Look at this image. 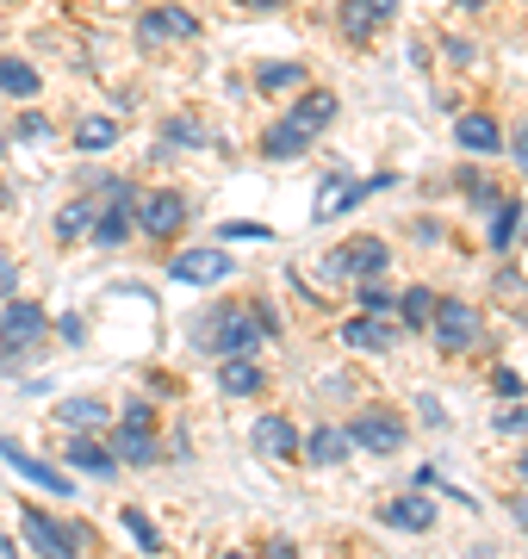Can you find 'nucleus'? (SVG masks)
<instances>
[{
	"mask_svg": "<svg viewBox=\"0 0 528 559\" xmlns=\"http://www.w3.org/2000/svg\"><path fill=\"white\" fill-rule=\"evenodd\" d=\"M193 342H200L205 355H262V318L255 311H243V305H212L205 311V323L193 330Z\"/></svg>",
	"mask_w": 528,
	"mask_h": 559,
	"instance_id": "obj_1",
	"label": "nucleus"
},
{
	"mask_svg": "<svg viewBox=\"0 0 528 559\" xmlns=\"http://www.w3.org/2000/svg\"><path fill=\"white\" fill-rule=\"evenodd\" d=\"M44 330H50L44 305H32V299H7V311H0V367L13 373V367H20V360L44 342Z\"/></svg>",
	"mask_w": 528,
	"mask_h": 559,
	"instance_id": "obj_2",
	"label": "nucleus"
},
{
	"mask_svg": "<svg viewBox=\"0 0 528 559\" xmlns=\"http://www.w3.org/2000/svg\"><path fill=\"white\" fill-rule=\"evenodd\" d=\"M429 336H435L442 355H467V348H479V336H485V318H479V305H467V299H435Z\"/></svg>",
	"mask_w": 528,
	"mask_h": 559,
	"instance_id": "obj_3",
	"label": "nucleus"
},
{
	"mask_svg": "<svg viewBox=\"0 0 528 559\" xmlns=\"http://www.w3.org/2000/svg\"><path fill=\"white\" fill-rule=\"evenodd\" d=\"M20 535H25L32 554H50V559H75L87 547V528H62V522H50L44 510H25Z\"/></svg>",
	"mask_w": 528,
	"mask_h": 559,
	"instance_id": "obj_4",
	"label": "nucleus"
},
{
	"mask_svg": "<svg viewBox=\"0 0 528 559\" xmlns=\"http://www.w3.org/2000/svg\"><path fill=\"white\" fill-rule=\"evenodd\" d=\"M187 212H193V205L181 200V193H143L137 205H131V218H137V230L143 237H181V224H187Z\"/></svg>",
	"mask_w": 528,
	"mask_h": 559,
	"instance_id": "obj_5",
	"label": "nucleus"
},
{
	"mask_svg": "<svg viewBox=\"0 0 528 559\" xmlns=\"http://www.w3.org/2000/svg\"><path fill=\"white\" fill-rule=\"evenodd\" d=\"M386 267H392V249L380 237H355L329 255V274H343V280H373V274H386Z\"/></svg>",
	"mask_w": 528,
	"mask_h": 559,
	"instance_id": "obj_6",
	"label": "nucleus"
},
{
	"mask_svg": "<svg viewBox=\"0 0 528 559\" xmlns=\"http://www.w3.org/2000/svg\"><path fill=\"white\" fill-rule=\"evenodd\" d=\"M386 187H392V175H373V180H324V187H317V205H311V218L329 224L336 212L361 205L367 193H386Z\"/></svg>",
	"mask_w": 528,
	"mask_h": 559,
	"instance_id": "obj_7",
	"label": "nucleus"
},
{
	"mask_svg": "<svg viewBox=\"0 0 528 559\" xmlns=\"http://www.w3.org/2000/svg\"><path fill=\"white\" fill-rule=\"evenodd\" d=\"M168 274L187 280V286H218V280L237 274V255H224V249H187V255L168 261Z\"/></svg>",
	"mask_w": 528,
	"mask_h": 559,
	"instance_id": "obj_8",
	"label": "nucleus"
},
{
	"mask_svg": "<svg viewBox=\"0 0 528 559\" xmlns=\"http://www.w3.org/2000/svg\"><path fill=\"white\" fill-rule=\"evenodd\" d=\"M348 441L367 448V454H398L405 448V423L386 417V411H361V417L348 423Z\"/></svg>",
	"mask_w": 528,
	"mask_h": 559,
	"instance_id": "obj_9",
	"label": "nucleus"
},
{
	"mask_svg": "<svg viewBox=\"0 0 528 559\" xmlns=\"http://www.w3.org/2000/svg\"><path fill=\"white\" fill-rule=\"evenodd\" d=\"M249 448H255L262 460H299L305 436H299L286 417H255V429H249Z\"/></svg>",
	"mask_w": 528,
	"mask_h": 559,
	"instance_id": "obj_10",
	"label": "nucleus"
},
{
	"mask_svg": "<svg viewBox=\"0 0 528 559\" xmlns=\"http://www.w3.org/2000/svg\"><path fill=\"white\" fill-rule=\"evenodd\" d=\"M112 460H119V466H156L163 448L149 436V423H119V429H112Z\"/></svg>",
	"mask_w": 528,
	"mask_h": 559,
	"instance_id": "obj_11",
	"label": "nucleus"
},
{
	"mask_svg": "<svg viewBox=\"0 0 528 559\" xmlns=\"http://www.w3.org/2000/svg\"><path fill=\"white\" fill-rule=\"evenodd\" d=\"M380 522H386V528H405V535H423V528H435V503H429L423 491H410V498L380 503Z\"/></svg>",
	"mask_w": 528,
	"mask_h": 559,
	"instance_id": "obj_12",
	"label": "nucleus"
},
{
	"mask_svg": "<svg viewBox=\"0 0 528 559\" xmlns=\"http://www.w3.org/2000/svg\"><path fill=\"white\" fill-rule=\"evenodd\" d=\"M137 38H143V44H163V38H200V20H193L187 7H156V13H143Z\"/></svg>",
	"mask_w": 528,
	"mask_h": 559,
	"instance_id": "obj_13",
	"label": "nucleus"
},
{
	"mask_svg": "<svg viewBox=\"0 0 528 559\" xmlns=\"http://www.w3.org/2000/svg\"><path fill=\"white\" fill-rule=\"evenodd\" d=\"M0 460H7L13 473H25L32 485H44V491H57V498H69V479H62L57 466H44V460H32V454H25V448H20L13 436H0Z\"/></svg>",
	"mask_w": 528,
	"mask_h": 559,
	"instance_id": "obj_14",
	"label": "nucleus"
},
{
	"mask_svg": "<svg viewBox=\"0 0 528 559\" xmlns=\"http://www.w3.org/2000/svg\"><path fill=\"white\" fill-rule=\"evenodd\" d=\"M343 342L348 348H373V355H392L398 348V323H380L373 311H361V318L343 323Z\"/></svg>",
	"mask_w": 528,
	"mask_h": 559,
	"instance_id": "obj_15",
	"label": "nucleus"
},
{
	"mask_svg": "<svg viewBox=\"0 0 528 559\" xmlns=\"http://www.w3.org/2000/svg\"><path fill=\"white\" fill-rule=\"evenodd\" d=\"M69 466H75V473H94V479H112V473H119L112 448H106V441H94L87 429H82L75 441H69Z\"/></svg>",
	"mask_w": 528,
	"mask_h": 559,
	"instance_id": "obj_16",
	"label": "nucleus"
},
{
	"mask_svg": "<svg viewBox=\"0 0 528 559\" xmlns=\"http://www.w3.org/2000/svg\"><path fill=\"white\" fill-rule=\"evenodd\" d=\"M454 138H460V150H472V156H497V150H504V131H497V119H485V112H467V119L454 124Z\"/></svg>",
	"mask_w": 528,
	"mask_h": 559,
	"instance_id": "obj_17",
	"label": "nucleus"
},
{
	"mask_svg": "<svg viewBox=\"0 0 528 559\" xmlns=\"http://www.w3.org/2000/svg\"><path fill=\"white\" fill-rule=\"evenodd\" d=\"M218 385L230 392V399H255V392H262V367H255L249 355H224Z\"/></svg>",
	"mask_w": 528,
	"mask_h": 559,
	"instance_id": "obj_18",
	"label": "nucleus"
},
{
	"mask_svg": "<svg viewBox=\"0 0 528 559\" xmlns=\"http://www.w3.org/2000/svg\"><path fill=\"white\" fill-rule=\"evenodd\" d=\"M305 150H311V131H299L292 119H280V124L262 138V156H267V162H299Z\"/></svg>",
	"mask_w": 528,
	"mask_h": 559,
	"instance_id": "obj_19",
	"label": "nucleus"
},
{
	"mask_svg": "<svg viewBox=\"0 0 528 559\" xmlns=\"http://www.w3.org/2000/svg\"><path fill=\"white\" fill-rule=\"evenodd\" d=\"M348 448H355V441H348V429L324 423V429H311V436H305V448H299V454L317 460V466H336V460H348Z\"/></svg>",
	"mask_w": 528,
	"mask_h": 559,
	"instance_id": "obj_20",
	"label": "nucleus"
},
{
	"mask_svg": "<svg viewBox=\"0 0 528 559\" xmlns=\"http://www.w3.org/2000/svg\"><path fill=\"white\" fill-rule=\"evenodd\" d=\"M286 119L299 124V131H311V138H317V131H324V124L336 119V94H324V87H311V94H305L299 106H292Z\"/></svg>",
	"mask_w": 528,
	"mask_h": 559,
	"instance_id": "obj_21",
	"label": "nucleus"
},
{
	"mask_svg": "<svg viewBox=\"0 0 528 559\" xmlns=\"http://www.w3.org/2000/svg\"><path fill=\"white\" fill-rule=\"evenodd\" d=\"M44 81H38V69L25 57H0V94H13V100H32Z\"/></svg>",
	"mask_w": 528,
	"mask_h": 559,
	"instance_id": "obj_22",
	"label": "nucleus"
},
{
	"mask_svg": "<svg viewBox=\"0 0 528 559\" xmlns=\"http://www.w3.org/2000/svg\"><path fill=\"white\" fill-rule=\"evenodd\" d=\"M516 230H523V200H491V249L497 255L516 242Z\"/></svg>",
	"mask_w": 528,
	"mask_h": 559,
	"instance_id": "obj_23",
	"label": "nucleus"
},
{
	"mask_svg": "<svg viewBox=\"0 0 528 559\" xmlns=\"http://www.w3.org/2000/svg\"><path fill=\"white\" fill-rule=\"evenodd\" d=\"M57 417L69 423V429H106L112 411H106L100 399H69V404H57Z\"/></svg>",
	"mask_w": 528,
	"mask_h": 559,
	"instance_id": "obj_24",
	"label": "nucleus"
},
{
	"mask_svg": "<svg viewBox=\"0 0 528 559\" xmlns=\"http://www.w3.org/2000/svg\"><path fill=\"white\" fill-rule=\"evenodd\" d=\"M112 143H119V124L112 119H82L75 124V150H87V156H94V150H112Z\"/></svg>",
	"mask_w": 528,
	"mask_h": 559,
	"instance_id": "obj_25",
	"label": "nucleus"
},
{
	"mask_svg": "<svg viewBox=\"0 0 528 559\" xmlns=\"http://www.w3.org/2000/svg\"><path fill=\"white\" fill-rule=\"evenodd\" d=\"M398 318H405L410 330H429V318H435V293H429V286H410L405 299H398Z\"/></svg>",
	"mask_w": 528,
	"mask_h": 559,
	"instance_id": "obj_26",
	"label": "nucleus"
},
{
	"mask_svg": "<svg viewBox=\"0 0 528 559\" xmlns=\"http://www.w3.org/2000/svg\"><path fill=\"white\" fill-rule=\"evenodd\" d=\"M299 81H305L299 62H267L262 75H255V87H262V94H286V87H299Z\"/></svg>",
	"mask_w": 528,
	"mask_h": 559,
	"instance_id": "obj_27",
	"label": "nucleus"
},
{
	"mask_svg": "<svg viewBox=\"0 0 528 559\" xmlns=\"http://www.w3.org/2000/svg\"><path fill=\"white\" fill-rule=\"evenodd\" d=\"M94 212H100L94 200H69V205H62V218H57V237H62V242H69V237H82L87 224H94Z\"/></svg>",
	"mask_w": 528,
	"mask_h": 559,
	"instance_id": "obj_28",
	"label": "nucleus"
},
{
	"mask_svg": "<svg viewBox=\"0 0 528 559\" xmlns=\"http://www.w3.org/2000/svg\"><path fill=\"white\" fill-rule=\"evenodd\" d=\"M373 25H380V20H373V13H367L361 0H343V38L367 44V38H373Z\"/></svg>",
	"mask_w": 528,
	"mask_h": 559,
	"instance_id": "obj_29",
	"label": "nucleus"
},
{
	"mask_svg": "<svg viewBox=\"0 0 528 559\" xmlns=\"http://www.w3.org/2000/svg\"><path fill=\"white\" fill-rule=\"evenodd\" d=\"M124 528L137 535V547H143V554H163V535H156V522L143 516V510H124Z\"/></svg>",
	"mask_w": 528,
	"mask_h": 559,
	"instance_id": "obj_30",
	"label": "nucleus"
},
{
	"mask_svg": "<svg viewBox=\"0 0 528 559\" xmlns=\"http://www.w3.org/2000/svg\"><path fill=\"white\" fill-rule=\"evenodd\" d=\"M392 305H398V299H392L386 286H380V274H373V280H361V311H373V318H386Z\"/></svg>",
	"mask_w": 528,
	"mask_h": 559,
	"instance_id": "obj_31",
	"label": "nucleus"
},
{
	"mask_svg": "<svg viewBox=\"0 0 528 559\" xmlns=\"http://www.w3.org/2000/svg\"><path fill=\"white\" fill-rule=\"evenodd\" d=\"M224 242H267V224H243V218H230V224H224Z\"/></svg>",
	"mask_w": 528,
	"mask_h": 559,
	"instance_id": "obj_32",
	"label": "nucleus"
},
{
	"mask_svg": "<svg viewBox=\"0 0 528 559\" xmlns=\"http://www.w3.org/2000/svg\"><path fill=\"white\" fill-rule=\"evenodd\" d=\"M168 143H193V150H200V143H205V131H200L193 119H175V124H168Z\"/></svg>",
	"mask_w": 528,
	"mask_h": 559,
	"instance_id": "obj_33",
	"label": "nucleus"
},
{
	"mask_svg": "<svg viewBox=\"0 0 528 559\" xmlns=\"http://www.w3.org/2000/svg\"><path fill=\"white\" fill-rule=\"evenodd\" d=\"M509 156H516V168L528 175V119L516 124V131H509Z\"/></svg>",
	"mask_w": 528,
	"mask_h": 559,
	"instance_id": "obj_34",
	"label": "nucleus"
},
{
	"mask_svg": "<svg viewBox=\"0 0 528 559\" xmlns=\"http://www.w3.org/2000/svg\"><path fill=\"white\" fill-rule=\"evenodd\" d=\"M20 138L32 143V138H50V119H38V112H25L20 119Z\"/></svg>",
	"mask_w": 528,
	"mask_h": 559,
	"instance_id": "obj_35",
	"label": "nucleus"
},
{
	"mask_svg": "<svg viewBox=\"0 0 528 559\" xmlns=\"http://www.w3.org/2000/svg\"><path fill=\"white\" fill-rule=\"evenodd\" d=\"M13 286H20V267H13V261H0V299H13Z\"/></svg>",
	"mask_w": 528,
	"mask_h": 559,
	"instance_id": "obj_36",
	"label": "nucleus"
},
{
	"mask_svg": "<svg viewBox=\"0 0 528 559\" xmlns=\"http://www.w3.org/2000/svg\"><path fill=\"white\" fill-rule=\"evenodd\" d=\"M124 423H156V411H149L143 399H131V404H124Z\"/></svg>",
	"mask_w": 528,
	"mask_h": 559,
	"instance_id": "obj_37",
	"label": "nucleus"
},
{
	"mask_svg": "<svg viewBox=\"0 0 528 559\" xmlns=\"http://www.w3.org/2000/svg\"><path fill=\"white\" fill-rule=\"evenodd\" d=\"M497 429H504V436H516V429H528V411H504V417H497Z\"/></svg>",
	"mask_w": 528,
	"mask_h": 559,
	"instance_id": "obj_38",
	"label": "nucleus"
},
{
	"mask_svg": "<svg viewBox=\"0 0 528 559\" xmlns=\"http://www.w3.org/2000/svg\"><path fill=\"white\" fill-rule=\"evenodd\" d=\"M497 392H504V399H516V392H523V380H516L509 367H497Z\"/></svg>",
	"mask_w": 528,
	"mask_h": 559,
	"instance_id": "obj_39",
	"label": "nucleus"
},
{
	"mask_svg": "<svg viewBox=\"0 0 528 559\" xmlns=\"http://www.w3.org/2000/svg\"><path fill=\"white\" fill-rule=\"evenodd\" d=\"M442 50H447V57H454V62H472V44H467V38H447Z\"/></svg>",
	"mask_w": 528,
	"mask_h": 559,
	"instance_id": "obj_40",
	"label": "nucleus"
},
{
	"mask_svg": "<svg viewBox=\"0 0 528 559\" xmlns=\"http://www.w3.org/2000/svg\"><path fill=\"white\" fill-rule=\"evenodd\" d=\"M367 13H373V20H392V13H398V0H361Z\"/></svg>",
	"mask_w": 528,
	"mask_h": 559,
	"instance_id": "obj_41",
	"label": "nucleus"
},
{
	"mask_svg": "<svg viewBox=\"0 0 528 559\" xmlns=\"http://www.w3.org/2000/svg\"><path fill=\"white\" fill-rule=\"evenodd\" d=\"M237 7H249V13H274V7H286V0H237Z\"/></svg>",
	"mask_w": 528,
	"mask_h": 559,
	"instance_id": "obj_42",
	"label": "nucleus"
},
{
	"mask_svg": "<svg viewBox=\"0 0 528 559\" xmlns=\"http://www.w3.org/2000/svg\"><path fill=\"white\" fill-rule=\"evenodd\" d=\"M454 7H460V13H485V0H454Z\"/></svg>",
	"mask_w": 528,
	"mask_h": 559,
	"instance_id": "obj_43",
	"label": "nucleus"
},
{
	"mask_svg": "<svg viewBox=\"0 0 528 559\" xmlns=\"http://www.w3.org/2000/svg\"><path fill=\"white\" fill-rule=\"evenodd\" d=\"M509 503H516V522L528 528V498H509Z\"/></svg>",
	"mask_w": 528,
	"mask_h": 559,
	"instance_id": "obj_44",
	"label": "nucleus"
},
{
	"mask_svg": "<svg viewBox=\"0 0 528 559\" xmlns=\"http://www.w3.org/2000/svg\"><path fill=\"white\" fill-rule=\"evenodd\" d=\"M20 547H13V535H0V559H13Z\"/></svg>",
	"mask_w": 528,
	"mask_h": 559,
	"instance_id": "obj_45",
	"label": "nucleus"
},
{
	"mask_svg": "<svg viewBox=\"0 0 528 559\" xmlns=\"http://www.w3.org/2000/svg\"><path fill=\"white\" fill-rule=\"evenodd\" d=\"M516 473H523V485H528V454H523V460H516Z\"/></svg>",
	"mask_w": 528,
	"mask_h": 559,
	"instance_id": "obj_46",
	"label": "nucleus"
}]
</instances>
